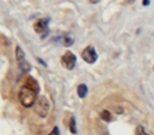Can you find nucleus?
Instances as JSON below:
<instances>
[{"label":"nucleus","instance_id":"423d86ee","mask_svg":"<svg viewBox=\"0 0 154 135\" xmlns=\"http://www.w3.org/2000/svg\"><path fill=\"white\" fill-rule=\"evenodd\" d=\"M48 22L49 19H38L34 23V31L37 34L48 33Z\"/></svg>","mask_w":154,"mask_h":135},{"label":"nucleus","instance_id":"ddd939ff","mask_svg":"<svg viewBox=\"0 0 154 135\" xmlns=\"http://www.w3.org/2000/svg\"><path fill=\"white\" fill-rule=\"evenodd\" d=\"M37 60H38V61L40 62V63H42V64H43V66H47V63H45V62H43L42 60L40 59V58H37Z\"/></svg>","mask_w":154,"mask_h":135},{"label":"nucleus","instance_id":"6e6552de","mask_svg":"<svg viewBox=\"0 0 154 135\" xmlns=\"http://www.w3.org/2000/svg\"><path fill=\"white\" fill-rule=\"evenodd\" d=\"M100 117L103 118L105 121H111L112 120V115L108 110H103V112L100 113Z\"/></svg>","mask_w":154,"mask_h":135},{"label":"nucleus","instance_id":"f8f14e48","mask_svg":"<svg viewBox=\"0 0 154 135\" xmlns=\"http://www.w3.org/2000/svg\"><path fill=\"white\" fill-rule=\"evenodd\" d=\"M66 42H64V45H66V47H69V45H72L73 44V39L70 38V37H66Z\"/></svg>","mask_w":154,"mask_h":135},{"label":"nucleus","instance_id":"f03ea898","mask_svg":"<svg viewBox=\"0 0 154 135\" xmlns=\"http://www.w3.org/2000/svg\"><path fill=\"white\" fill-rule=\"evenodd\" d=\"M34 112L41 118H45L48 116L50 112V103L49 99L45 96H39L37 97L36 101H35L34 106Z\"/></svg>","mask_w":154,"mask_h":135},{"label":"nucleus","instance_id":"9b49d317","mask_svg":"<svg viewBox=\"0 0 154 135\" xmlns=\"http://www.w3.org/2000/svg\"><path fill=\"white\" fill-rule=\"evenodd\" d=\"M49 135H60V132H59V129H58V127H54L53 130L49 133Z\"/></svg>","mask_w":154,"mask_h":135},{"label":"nucleus","instance_id":"7ed1b4c3","mask_svg":"<svg viewBox=\"0 0 154 135\" xmlns=\"http://www.w3.org/2000/svg\"><path fill=\"white\" fill-rule=\"evenodd\" d=\"M15 56H16V60H17V63H18V66H19L20 69H21L23 72L30 71V69H31L30 63L26 61V55H24L23 51H22V49L20 47H16Z\"/></svg>","mask_w":154,"mask_h":135},{"label":"nucleus","instance_id":"20e7f679","mask_svg":"<svg viewBox=\"0 0 154 135\" xmlns=\"http://www.w3.org/2000/svg\"><path fill=\"white\" fill-rule=\"evenodd\" d=\"M76 56L71 51H66L61 57V64L66 70H73L76 64Z\"/></svg>","mask_w":154,"mask_h":135},{"label":"nucleus","instance_id":"9d476101","mask_svg":"<svg viewBox=\"0 0 154 135\" xmlns=\"http://www.w3.org/2000/svg\"><path fill=\"white\" fill-rule=\"evenodd\" d=\"M135 135H149L148 133H146L145 129L143 126H138L135 130Z\"/></svg>","mask_w":154,"mask_h":135},{"label":"nucleus","instance_id":"0eeeda50","mask_svg":"<svg viewBox=\"0 0 154 135\" xmlns=\"http://www.w3.org/2000/svg\"><path fill=\"white\" fill-rule=\"evenodd\" d=\"M87 93H88V87H87L86 84H82L77 87V94H78V96H79L80 98H85Z\"/></svg>","mask_w":154,"mask_h":135},{"label":"nucleus","instance_id":"4468645a","mask_svg":"<svg viewBox=\"0 0 154 135\" xmlns=\"http://www.w3.org/2000/svg\"><path fill=\"white\" fill-rule=\"evenodd\" d=\"M149 3H150L149 1H143V5H149Z\"/></svg>","mask_w":154,"mask_h":135},{"label":"nucleus","instance_id":"1a4fd4ad","mask_svg":"<svg viewBox=\"0 0 154 135\" xmlns=\"http://www.w3.org/2000/svg\"><path fill=\"white\" fill-rule=\"evenodd\" d=\"M70 131L72 134H76V121H75V117H71L70 119Z\"/></svg>","mask_w":154,"mask_h":135},{"label":"nucleus","instance_id":"f257e3e1","mask_svg":"<svg viewBox=\"0 0 154 135\" xmlns=\"http://www.w3.org/2000/svg\"><path fill=\"white\" fill-rule=\"evenodd\" d=\"M19 101L24 108H31L34 106L35 101L37 99V92L36 90L32 88V87L28 86H23L19 91Z\"/></svg>","mask_w":154,"mask_h":135},{"label":"nucleus","instance_id":"39448f33","mask_svg":"<svg viewBox=\"0 0 154 135\" xmlns=\"http://www.w3.org/2000/svg\"><path fill=\"white\" fill-rule=\"evenodd\" d=\"M82 58L87 62V63H94L95 61L98 58V55H97L95 49L92 47V45H88L84 51L82 52Z\"/></svg>","mask_w":154,"mask_h":135}]
</instances>
